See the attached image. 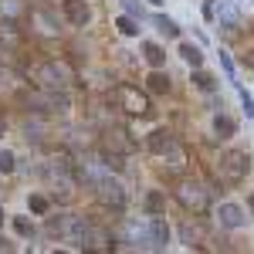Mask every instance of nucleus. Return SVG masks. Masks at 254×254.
<instances>
[{"label": "nucleus", "mask_w": 254, "mask_h": 254, "mask_svg": "<svg viewBox=\"0 0 254 254\" xmlns=\"http://www.w3.org/2000/svg\"><path fill=\"white\" fill-rule=\"evenodd\" d=\"M81 180L95 187V193H98L102 203H109V207H116V210L126 207V187L119 183L116 176L102 173V170H95V166H85V170H81Z\"/></svg>", "instance_id": "1"}, {"label": "nucleus", "mask_w": 254, "mask_h": 254, "mask_svg": "<svg viewBox=\"0 0 254 254\" xmlns=\"http://www.w3.org/2000/svg\"><path fill=\"white\" fill-rule=\"evenodd\" d=\"M248 170H251V159H248V153H241V149H227V153H220V159H217V176L227 187H237L248 176Z\"/></svg>", "instance_id": "2"}, {"label": "nucleus", "mask_w": 254, "mask_h": 254, "mask_svg": "<svg viewBox=\"0 0 254 254\" xmlns=\"http://www.w3.org/2000/svg\"><path fill=\"white\" fill-rule=\"evenodd\" d=\"M51 234H58L61 241H68L71 248H81L85 251V244H88V234H92V227L81 220V217H71V214H64L58 217V220H51V227H48Z\"/></svg>", "instance_id": "3"}, {"label": "nucleus", "mask_w": 254, "mask_h": 254, "mask_svg": "<svg viewBox=\"0 0 254 254\" xmlns=\"http://www.w3.org/2000/svg\"><path fill=\"white\" fill-rule=\"evenodd\" d=\"M176 200H180L183 210H190V214H207V210H210V193H207L200 183H190V180H183V183L176 187Z\"/></svg>", "instance_id": "4"}, {"label": "nucleus", "mask_w": 254, "mask_h": 254, "mask_svg": "<svg viewBox=\"0 0 254 254\" xmlns=\"http://www.w3.org/2000/svg\"><path fill=\"white\" fill-rule=\"evenodd\" d=\"M34 78H38L44 88H68V85L75 81V71H71L64 61H44L38 71H34Z\"/></svg>", "instance_id": "5"}, {"label": "nucleus", "mask_w": 254, "mask_h": 254, "mask_svg": "<svg viewBox=\"0 0 254 254\" xmlns=\"http://www.w3.org/2000/svg\"><path fill=\"white\" fill-rule=\"evenodd\" d=\"M116 102L129 116H146L149 112V98H146V92H139L136 85H116Z\"/></svg>", "instance_id": "6"}, {"label": "nucleus", "mask_w": 254, "mask_h": 254, "mask_svg": "<svg viewBox=\"0 0 254 254\" xmlns=\"http://www.w3.org/2000/svg\"><path fill=\"white\" fill-rule=\"evenodd\" d=\"M61 14L68 24H75V27H85L88 20H92V7L85 3V0H64L61 3Z\"/></svg>", "instance_id": "7"}, {"label": "nucleus", "mask_w": 254, "mask_h": 254, "mask_svg": "<svg viewBox=\"0 0 254 254\" xmlns=\"http://www.w3.org/2000/svg\"><path fill=\"white\" fill-rule=\"evenodd\" d=\"M244 210L237 207V203H220L217 207V224L220 227H227V231H237V227H244Z\"/></svg>", "instance_id": "8"}, {"label": "nucleus", "mask_w": 254, "mask_h": 254, "mask_svg": "<svg viewBox=\"0 0 254 254\" xmlns=\"http://www.w3.org/2000/svg\"><path fill=\"white\" fill-rule=\"evenodd\" d=\"M173 132H170V129H163V126H159V129H153V132H149V139H146V146H149V153H156V156H166V153H170V149H173Z\"/></svg>", "instance_id": "9"}, {"label": "nucleus", "mask_w": 254, "mask_h": 254, "mask_svg": "<svg viewBox=\"0 0 254 254\" xmlns=\"http://www.w3.org/2000/svg\"><path fill=\"white\" fill-rule=\"evenodd\" d=\"M187 163H190V156H187V149L173 142V149L166 153V170H170V173H183V170H187Z\"/></svg>", "instance_id": "10"}, {"label": "nucleus", "mask_w": 254, "mask_h": 254, "mask_svg": "<svg viewBox=\"0 0 254 254\" xmlns=\"http://www.w3.org/2000/svg\"><path fill=\"white\" fill-rule=\"evenodd\" d=\"M142 207H146V214H149V217H156V214L166 210V196L159 193V190H149V193L142 196Z\"/></svg>", "instance_id": "11"}, {"label": "nucleus", "mask_w": 254, "mask_h": 254, "mask_svg": "<svg viewBox=\"0 0 254 254\" xmlns=\"http://www.w3.org/2000/svg\"><path fill=\"white\" fill-rule=\"evenodd\" d=\"M149 227H153V241H156V251H163L166 244H170V227H166V220H159V214L149 220Z\"/></svg>", "instance_id": "12"}, {"label": "nucleus", "mask_w": 254, "mask_h": 254, "mask_svg": "<svg viewBox=\"0 0 254 254\" xmlns=\"http://www.w3.org/2000/svg\"><path fill=\"white\" fill-rule=\"evenodd\" d=\"M142 58L149 61L153 68H163V64H166V51H163L159 44H153V41H146V44H142Z\"/></svg>", "instance_id": "13"}, {"label": "nucleus", "mask_w": 254, "mask_h": 254, "mask_svg": "<svg viewBox=\"0 0 254 254\" xmlns=\"http://www.w3.org/2000/svg\"><path fill=\"white\" fill-rule=\"evenodd\" d=\"M146 88H149V92H156V95H166V92H170V75H163V71L156 68V71L146 78Z\"/></svg>", "instance_id": "14"}, {"label": "nucleus", "mask_w": 254, "mask_h": 254, "mask_svg": "<svg viewBox=\"0 0 254 254\" xmlns=\"http://www.w3.org/2000/svg\"><path fill=\"white\" fill-rule=\"evenodd\" d=\"M214 132L220 139H231L237 132V126H234V119L231 116H224V112H220V116H214Z\"/></svg>", "instance_id": "15"}, {"label": "nucleus", "mask_w": 254, "mask_h": 254, "mask_svg": "<svg viewBox=\"0 0 254 254\" xmlns=\"http://www.w3.org/2000/svg\"><path fill=\"white\" fill-rule=\"evenodd\" d=\"M180 55H183L187 64H193V68L203 64V55H200V48H196V44H187V41H183V44H180Z\"/></svg>", "instance_id": "16"}, {"label": "nucleus", "mask_w": 254, "mask_h": 254, "mask_svg": "<svg viewBox=\"0 0 254 254\" xmlns=\"http://www.w3.org/2000/svg\"><path fill=\"white\" fill-rule=\"evenodd\" d=\"M180 237H183V244H187V248H196V244H200V237H203V231H200L196 224H183V227H180Z\"/></svg>", "instance_id": "17"}, {"label": "nucleus", "mask_w": 254, "mask_h": 254, "mask_svg": "<svg viewBox=\"0 0 254 254\" xmlns=\"http://www.w3.org/2000/svg\"><path fill=\"white\" fill-rule=\"evenodd\" d=\"M153 24H156L159 34H166V38H180V27H176V20H170V17H163V14H159Z\"/></svg>", "instance_id": "18"}, {"label": "nucleus", "mask_w": 254, "mask_h": 254, "mask_svg": "<svg viewBox=\"0 0 254 254\" xmlns=\"http://www.w3.org/2000/svg\"><path fill=\"white\" fill-rule=\"evenodd\" d=\"M193 85L200 88V92H214V88H217V78H214V75H207V71H200V68H196V71H193Z\"/></svg>", "instance_id": "19"}, {"label": "nucleus", "mask_w": 254, "mask_h": 254, "mask_svg": "<svg viewBox=\"0 0 254 254\" xmlns=\"http://www.w3.org/2000/svg\"><path fill=\"white\" fill-rule=\"evenodd\" d=\"M116 27L122 31V34H126V38H136V34H139V27H136V17H132V14H122V17L116 20Z\"/></svg>", "instance_id": "20"}, {"label": "nucleus", "mask_w": 254, "mask_h": 254, "mask_svg": "<svg viewBox=\"0 0 254 254\" xmlns=\"http://www.w3.org/2000/svg\"><path fill=\"white\" fill-rule=\"evenodd\" d=\"M102 166L112 170V173H119V170L126 166V159H122V153H109V149H105V153H102Z\"/></svg>", "instance_id": "21"}, {"label": "nucleus", "mask_w": 254, "mask_h": 254, "mask_svg": "<svg viewBox=\"0 0 254 254\" xmlns=\"http://www.w3.org/2000/svg\"><path fill=\"white\" fill-rule=\"evenodd\" d=\"M14 166H17V163H14V153H10V149H0V173L3 176L14 173Z\"/></svg>", "instance_id": "22"}, {"label": "nucleus", "mask_w": 254, "mask_h": 254, "mask_svg": "<svg viewBox=\"0 0 254 254\" xmlns=\"http://www.w3.org/2000/svg\"><path fill=\"white\" fill-rule=\"evenodd\" d=\"M14 231H17L20 237H31V234H34V227H31V220H27V217H14Z\"/></svg>", "instance_id": "23"}, {"label": "nucleus", "mask_w": 254, "mask_h": 254, "mask_svg": "<svg viewBox=\"0 0 254 254\" xmlns=\"http://www.w3.org/2000/svg\"><path fill=\"white\" fill-rule=\"evenodd\" d=\"M48 207H51V203H48V196L31 193V210H34V214H48Z\"/></svg>", "instance_id": "24"}, {"label": "nucleus", "mask_w": 254, "mask_h": 254, "mask_svg": "<svg viewBox=\"0 0 254 254\" xmlns=\"http://www.w3.org/2000/svg\"><path fill=\"white\" fill-rule=\"evenodd\" d=\"M122 7H126V14H132V17L146 20V14H142V7H139V0H122Z\"/></svg>", "instance_id": "25"}, {"label": "nucleus", "mask_w": 254, "mask_h": 254, "mask_svg": "<svg viewBox=\"0 0 254 254\" xmlns=\"http://www.w3.org/2000/svg\"><path fill=\"white\" fill-rule=\"evenodd\" d=\"M38 24H41V31H44V34H58V27H55V20L48 17V14H38Z\"/></svg>", "instance_id": "26"}, {"label": "nucleus", "mask_w": 254, "mask_h": 254, "mask_svg": "<svg viewBox=\"0 0 254 254\" xmlns=\"http://www.w3.org/2000/svg\"><path fill=\"white\" fill-rule=\"evenodd\" d=\"M241 105H244V116L251 119V116H254V102H251V95H248L244 88H241Z\"/></svg>", "instance_id": "27"}, {"label": "nucleus", "mask_w": 254, "mask_h": 254, "mask_svg": "<svg viewBox=\"0 0 254 254\" xmlns=\"http://www.w3.org/2000/svg\"><path fill=\"white\" fill-rule=\"evenodd\" d=\"M220 64H224V71H227V78H234V61L227 58L224 51H220Z\"/></svg>", "instance_id": "28"}, {"label": "nucleus", "mask_w": 254, "mask_h": 254, "mask_svg": "<svg viewBox=\"0 0 254 254\" xmlns=\"http://www.w3.org/2000/svg\"><path fill=\"white\" fill-rule=\"evenodd\" d=\"M214 3L217 0H203V14H207V17H214Z\"/></svg>", "instance_id": "29"}, {"label": "nucleus", "mask_w": 254, "mask_h": 254, "mask_svg": "<svg viewBox=\"0 0 254 254\" xmlns=\"http://www.w3.org/2000/svg\"><path fill=\"white\" fill-rule=\"evenodd\" d=\"M0 251H10V241H7L3 234H0Z\"/></svg>", "instance_id": "30"}, {"label": "nucleus", "mask_w": 254, "mask_h": 254, "mask_svg": "<svg viewBox=\"0 0 254 254\" xmlns=\"http://www.w3.org/2000/svg\"><path fill=\"white\" fill-rule=\"evenodd\" d=\"M248 207H251V210H254V193H251V200H248Z\"/></svg>", "instance_id": "31"}, {"label": "nucleus", "mask_w": 254, "mask_h": 254, "mask_svg": "<svg viewBox=\"0 0 254 254\" xmlns=\"http://www.w3.org/2000/svg\"><path fill=\"white\" fill-rule=\"evenodd\" d=\"M0 224H3V207H0Z\"/></svg>", "instance_id": "32"}, {"label": "nucleus", "mask_w": 254, "mask_h": 254, "mask_svg": "<svg viewBox=\"0 0 254 254\" xmlns=\"http://www.w3.org/2000/svg\"><path fill=\"white\" fill-rule=\"evenodd\" d=\"M0 136H3V122H0Z\"/></svg>", "instance_id": "33"}, {"label": "nucleus", "mask_w": 254, "mask_h": 254, "mask_svg": "<svg viewBox=\"0 0 254 254\" xmlns=\"http://www.w3.org/2000/svg\"><path fill=\"white\" fill-rule=\"evenodd\" d=\"M149 3H163V0H149Z\"/></svg>", "instance_id": "34"}]
</instances>
